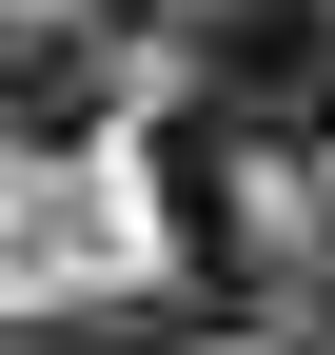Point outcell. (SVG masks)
I'll use <instances>...</instances> for the list:
<instances>
[{"mask_svg": "<svg viewBox=\"0 0 335 355\" xmlns=\"http://www.w3.org/2000/svg\"><path fill=\"white\" fill-rule=\"evenodd\" d=\"M99 40L79 20H0V139H99Z\"/></svg>", "mask_w": 335, "mask_h": 355, "instance_id": "cell-2", "label": "cell"}, {"mask_svg": "<svg viewBox=\"0 0 335 355\" xmlns=\"http://www.w3.org/2000/svg\"><path fill=\"white\" fill-rule=\"evenodd\" d=\"M197 139L335 158V0H217V60H197Z\"/></svg>", "mask_w": 335, "mask_h": 355, "instance_id": "cell-1", "label": "cell"}, {"mask_svg": "<svg viewBox=\"0 0 335 355\" xmlns=\"http://www.w3.org/2000/svg\"><path fill=\"white\" fill-rule=\"evenodd\" d=\"M99 20H178V0H99Z\"/></svg>", "mask_w": 335, "mask_h": 355, "instance_id": "cell-3", "label": "cell"}]
</instances>
